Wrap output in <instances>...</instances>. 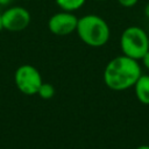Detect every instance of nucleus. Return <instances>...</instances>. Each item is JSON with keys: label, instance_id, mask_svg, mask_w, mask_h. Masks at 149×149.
I'll return each mask as SVG.
<instances>
[{"label": "nucleus", "instance_id": "f257e3e1", "mask_svg": "<svg viewBox=\"0 0 149 149\" xmlns=\"http://www.w3.org/2000/svg\"><path fill=\"white\" fill-rule=\"evenodd\" d=\"M142 74L139 62L126 55L111 59L104 70V81L113 91H123L135 85Z\"/></svg>", "mask_w": 149, "mask_h": 149}, {"label": "nucleus", "instance_id": "f03ea898", "mask_svg": "<svg viewBox=\"0 0 149 149\" xmlns=\"http://www.w3.org/2000/svg\"><path fill=\"white\" fill-rule=\"evenodd\" d=\"M76 31L81 42L93 48L105 45L111 36L108 23L101 16L95 14H86L78 17Z\"/></svg>", "mask_w": 149, "mask_h": 149}, {"label": "nucleus", "instance_id": "7ed1b4c3", "mask_svg": "<svg viewBox=\"0 0 149 149\" xmlns=\"http://www.w3.org/2000/svg\"><path fill=\"white\" fill-rule=\"evenodd\" d=\"M120 48L123 55L139 61L149 50V35L142 28L130 26L121 34Z\"/></svg>", "mask_w": 149, "mask_h": 149}, {"label": "nucleus", "instance_id": "20e7f679", "mask_svg": "<svg viewBox=\"0 0 149 149\" xmlns=\"http://www.w3.org/2000/svg\"><path fill=\"white\" fill-rule=\"evenodd\" d=\"M14 81L19 91L26 95L37 94V91L43 83L40 71L30 64H23L16 69Z\"/></svg>", "mask_w": 149, "mask_h": 149}, {"label": "nucleus", "instance_id": "39448f33", "mask_svg": "<svg viewBox=\"0 0 149 149\" xmlns=\"http://www.w3.org/2000/svg\"><path fill=\"white\" fill-rule=\"evenodd\" d=\"M1 21L5 30L19 33L30 24L31 15L23 6H8L1 13Z\"/></svg>", "mask_w": 149, "mask_h": 149}, {"label": "nucleus", "instance_id": "423d86ee", "mask_svg": "<svg viewBox=\"0 0 149 149\" xmlns=\"http://www.w3.org/2000/svg\"><path fill=\"white\" fill-rule=\"evenodd\" d=\"M78 17L72 12L61 10L51 15L48 20V29L57 36H66L76 31Z\"/></svg>", "mask_w": 149, "mask_h": 149}, {"label": "nucleus", "instance_id": "0eeeda50", "mask_svg": "<svg viewBox=\"0 0 149 149\" xmlns=\"http://www.w3.org/2000/svg\"><path fill=\"white\" fill-rule=\"evenodd\" d=\"M136 98L143 105H149V76L141 74L134 85Z\"/></svg>", "mask_w": 149, "mask_h": 149}, {"label": "nucleus", "instance_id": "6e6552de", "mask_svg": "<svg viewBox=\"0 0 149 149\" xmlns=\"http://www.w3.org/2000/svg\"><path fill=\"white\" fill-rule=\"evenodd\" d=\"M56 5L61 8V10H65V12H76L78 9H80L86 0H55Z\"/></svg>", "mask_w": 149, "mask_h": 149}, {"label": "nucleus", "instance_id": "1a4fd4ad", "mask_svg": "<svg viewBox=\"0 0 149 149\" xmlns=\"http://www.w3.org/2000/svg\"><path fill=\"white\" fill-rule=\"evenodd\" d=\"M37 94L42 98V99H51L55 94V87L49 84V83H42L38 91H37Z\"/></svg>", "mask_w": 149, "mask_h": 149}, {"label": "nucleus", "instance_id": "9d476101", "mask_svg": "<svg viewBox=\"0 0 149 149\" xmlns=\"http://www.w3.org/2000/svg\"><path fill=\"white\" fill-rule=\"evenodd\" d=\"M116 1L119 2L120 6H122V7H125V8H132V7H134L135 5H137V2H139L140 0H116Z\"/></svg>", "mask_w": 149, "mask_h": 149}, {"label": "nucleus", "instance_id": "9b49d317", "mask_svg": "<svg viewBox=\"0 0 149 149\" xmlns=\"http://www.w3.org/2000/svg\"><path fill=\"white\" fill-rule=\"evenodd\" d=\"M141 61H142V63H143V65H144V68L147 69V70H149V50L146 52V55L141 58Z\"/></svg>", "mask_w": 149, "mask_h": 149}, {"label": "nucleus", "instance_id": "f8f14e48", "mask_svg": "<svg viewBox=\"0 0 149 149\" xmlns=\"http://www.w3.org/2000/svg\"><path fill=\"white\" fill-rule=\"evenodd\" d=\"M13 0H0V7H8Z\"/></svg>", "mask_w": 149, "mask_h": 149}, {"label": "nucleus", "instance_id": "ddd939ff", "mask_svg": "<svg viewBox=\"0 0 149 149\" xmlns=\"http://www.w3.org/2000/svg\"><path fill=\"white\" fill-rule=\"evenodd\" d=\"M144 15L147 19H149V2L144 6Z\"/></svg>", "mask_w": 149, "mask_h": 149}, {"label": "nucleus", "instance_id": "4468645a", "mask_svg": "<svg viewBox=\"0 0 149 149\" xmlns=\"http://www.w3.org/2000/svg\"><path fill=\"white\" fill-rule=\"evenodd\" d=\"M136 149H149V146L148 144H142V146H139Z\"/></svg>", "mask_w": 149, "mask_h": 149}, {"label": "nucleus", "instance_id": "2eb2a0df", "mask_svg": "<svg viewBox=\"0 0 149 149\" xmlns=\"http://www.w3.org/2000/svg\"><path fill=\"white\" fill-rule=\"evenodd\" d=\"M1 13H2V10H0V33H1V30L3 29V28H2V21H1Z\"/></svg>", "mask_w": 149, "mask_h": 149}, {"label": "nucleus", "instance_id": "dca6fc26", "mask_svg": "<svg viewBox=\"0 0 149 149\" xmlns=\"http://www.w3.org/2000/svg\"><path fill=\"white\" fill-rule=\"evenodd\" d=\"M97 1H106V0H97Z\"/></svg>", "mask_w": 149, "mask_h": 149}, {"label": "nucleus", "instance_id": "f3484780", "mask_svg": "<svg viewBox=\"0 0 149 149\" xmlns=\"http://www.w3.org/2000/svg\"><path fill=\"white\" fill-rule=\"evenodd\" d=\"M22 1H31V0H22Z\"/></svg>", "mask_w": 149, "mask_h": 149}]
</instances>
